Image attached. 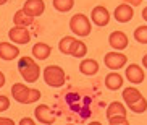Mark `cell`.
Returning <instances> with one entry per match:
<instances>
[{
    "label": "cell",
    "mask_w": 147,
    "mask_h": 125,
    "mask_svg": "<svg viewBox=\"0 0 147 125\" xmlns=\"http://www.w3.org/2000/svg\"><path fill=\"white\" fill-rule=\"evenodd\" d=\"M18 70H20L21 77L24 78V81L28 83H36L40 77V67L32 60V57L28 55L21 57L18 60Z\"/></svg>",
    "instance_id": "1"
},
{
    "label": "cell",
    "mask_w": 147,
    "mask_h": 125,
    "mask_svg": "<svg viewBox=\"0 0 147 125\" xmlns=\"http://www.w3.org/2000/svg\"><path fill=\"white\" fill-rule=\"evenodd\" d=\"M44 81L50 88H61L66 81V75L58 65H47L44 68Z\"/></svg>",
    "instance_id": "2"
},
{
    "label": "cell",
    "mask_w": 147,
    "mask_h": 125,
    "mask_svg": "<svg viewBox=\"0 0 147 125\" xmlns=\"http://www.w3.org/2000/svg\"><path fill=\"white\" fill-rule=\"evenodd\" d=\"M69 28L73 31V34H76L78 38H86V36L91 34V31H92L91 20L86 15H82V13H76V15L71 16Z\"/></svg>",
    "instance_id": "3"
},
{
    "label": "cell",
    "mask_w": 147,
    "mask_h": 125,
    "mask_svg": "<svg viewBox=\"0 0 147 125\" xmlns=\"http://www.w3.org/2000/svg\"><path fill=\"white\" fill-rule=\"evenodd\" d=\"M126 62H128V57L125 55V54H121V52H108V54H105L104 57V64L107 65L110 70H118V68H123L126 65Z\"/></svg>",
    "instance_id": "4"
},
{
    "label": "cell",
    "mask_w": 147,
    "mask_h": 125,
    "mask_svg": "<svg viewBox=\"0 0 147 125\" xmlns=\"http://www.w3.org/2000/svg\"><path fill=\"white\" fill-rule=\"evenodd\" d=\"M8 38L13 44L18 46H24L31 41V33L28 28H20V26H13L11 29L8 31Z\"/></svg>",
    "instance_id": "5"
},
{
    "label": "cell",
    "mask_w": 147,
    "mask_h": 125,
    "mask_svg": "<svg viewBox=\"0 0 147 125\" xmlns=\"http://www.w3.org/2000/svg\"><path fill=\"white\" fill-rule=\"evenodd\" d=\"M34 115H36V120L40 122L42 125H52L53 122L57 120L53 111L49 107V106H45V104H39V106L36 107Z\"/></svg>",
    "instance_id": "6"
},
{
    "label": "cell",
    "mask_w": 147,
    "mask_h": 125,
    "mask_svg": "<svg viewBox=\"0 0 147 125\" xmlns=\"http://www.w3.org/2000/svg\"><path fill=\"white\" fill-rule=\"evenodd\" d=\"M23 12L31 18H37L45 12V3L44 0H26L23 5Z\"/></svg>",
    "instance_id": "7"
},
{
    "label": "cell",
    "mask_w": 147,
    "mask_h": 125,
    "mask_svg": "<svg viewBox=\"0 0 147 125\" xmlns=\"http://www.w3.org/2000/svg\"><path fill=\"white\" fill-rule=\"evenodd\" d=\"M91 20H92L94 25L102 28V26L108 25V21H110V12L105 8L104 5H97V7H94L92 12H91Z\"/></svg>",
    "instance_id": "8"
},
{
    "label": "cell",
    "mask_w": 147,
    "mask_h": 125,
    "mask_svg": "<svg viewBox=\"0 0 147 125\" xmlns=\"http://www.w3.org/2000/svg\"><path fill=\"white\" fill-rule=\"evenodd\" d=\"M108 44L113 51H125L128 47V36L123 31H113L108 36Z\"/></svg>",
    "instance_id": "9"
},
{
    "label": "cell",
    "mask_w": 147,
    "mask_h": 125,
    "mask_svg": "<svg viewBox=\"0 0 147 125\" xmlns=\"http://www.w3.org/2000/svg\"><path fill=\"white\" fill-rule=\"evenodd\" d=\"M113 16H115V20H117L118 23H128L133 20L134 16V12H133V7L128 3H120L115 8V12H113Z\"/></svg>",
    "instance_id": "10"
},
{
    "label": "cell",
    "mask_w": 147,
    "mask_h": 125,
    "mask_svg": "<svg viewBox=\"0 0 147 125\" xmlns=\"http://www.w3.org/2000/svg\"><path fill=\"white\" fill-rule=\"evenodd\" d=\"M125 77L128 78V81H131L133 85H141L144 81V70L139 67V65L133 64V65H128L126 67V72H125Z\"/></svg>",
    "instance_id": "11"
},
{
    "label": "cell",
    "mask_w": 147,
    "mask_h": 125,
    "mask_svg": "<svg viewBox=\"0 0 147 125\" xmlns=\"http://www.w3.org/2000/svg\"><path fill=\"white\" fill-rule=\"evenodd\" d=\"M20 55V49L13 42H0V59L10 62Z\"/></svg>",
    "instance_id": "12"
},
{
    "label": "cell",
    "mask_w": 147,
    "mask_h": 125,
    "mask_svg": "<svg viewBox=\"0 0 147 125\" xmlns=\"http://www.w3.org/2000/svg\"><path fill=\"white\" fill-rule=\"evenodd\" d=\"M28 94H29V88L23 83H15L11 86V96L13 99L20 104H26V99H28Z\"/></svg>",
    "instance_id": "13"
},
{
    "label": "cell",
    "mask_w": 147,
    "mask_h": 125,
    "mask_svg": "<svg viewBox=\"0 0 147 125\" xmlns=\"http://www.w3.org/2000/svg\"><path fill=\"white\" fill-rule=\"evenodd\" d=\"M52 54V47L45 42H36L32 46V57L37 60H45Z\"/></svg>",
    "instance_id": "14"
},
{
    "label": "cell",
    "mask_w": 147,
    "mask_h": 125,
    "mask_svg": "<svg viewBox=\"0 0 147 125\" xmlns=\"http://www.w3.org/2000/svg\"><path fill=\"white\" fill-rule=\"evenodd\" d=\"M79 72L86 77H94L99 72V62L94 60V59H84L79 64Z\"/></svg>",
    "instance_id": "15"
},
{
    "label": "cell",
    "mask_w": 147,
    "mask_h": 125,
    "mask_svg": "<svg viewBox=\"0 0 147 125\" xmlns=\"http://www.w3.org/2000/svg\"><path fill=\"white\" fill-rule=\"evenodd\" d=\"M105 86L108 88L110 91H117L123 86V77L117 72H112L105 77Z\"/></svg>",
    "instance_id": "16"
},
{
    "label": "cell",
    "mask_w": 147,
    "mask_h": 125,
    "mask_svg": "<svg viewBox=\"0 0 147 125\" xmlns=\"http://www.w3.org/2000/svg\"><path fill=\"white\" fill-rule=\"evenodd\" d=\"M13 25L20 26V28H28V26L34 25V18L28 16L23 10H18V12L13 15Z\"/></svg>",
    "instance_id": "17"
},
{
    "label": "cell",
    "mask_w": 147,
    "mask_h": 125,
    "mask_svg": "<svg viewBox=\"0 0 147 125\" xmlns=\"http://www.w3.org/2000/svg\"><path fill=\"white\" fill-rule=\"evenodd\" d=\"M86 54H87V46L79 39H74V42L69 47V55L76 57V59H82Z\"/></svg>",
    "instance_id": "18"
},
{
    "label": "cell",
    "mask_w": 147,
    "mask_h": 125,
    "mask_svg": "<svg viewBox=\"0 0 147 125\" xmlns=\"http://www.w3.org/2000/svg\"><path fill=\"white\" fill-rule=\"evenodd\" d=\"M141 98H142L141 91L136 89V88H133V86L125 88V89H123V101H125L128 106H129V104H133V102H136V101L141 99Z\"/></svg>",
    "instance_id": "19"
},
{
    "label": "cell",
    "mask_w": 147,
    "mask_h": 125,
    "mask_svg": "<svg viewBox=\"0 0 147 125\" xmlns=\"http://www.w3.org/2000/svg\"><path fill=\"white\" fill-rule=\"evenodd\" d=\"M113 115H125L126 117V107L123 106V102H118V101H113L110 102V106L107 107V119Z\"/></svg>",
    "instance_id": "20"
},
{
    "label": "cell",
    "mask_w": 147,
    "mask_h": 125,
    "mask_svg": "<svg viewBox=\"0 0 147 125\" xmlns=\"http://www.w3.org/2000/svg\"><path fill=\"white\" fill-rule=\"evenodd\" d=\"M74 7V0H53V8L60 13H66Z\"/></svg>",
    "instance_id": "21"
},
{
    "label": "cell",
    "mask_w": 147,
    "mask_h": 125,
    "mask_svg": "<svg viewBox=\"0 0 147 125\" xmlns=\"http://www.w3.org/2000/svg\"><path fill=\"white\" fill-rule=\"evenodd\" d=\"M128 107L133 111L134 114H144L147 111V101H146V98H141V99H138L136 102H133V104H129Z\"/></svg>",
    "instance_id": "22"
},
{
    "label": "cell",
    "mask_w": 147,
    "mask_h": 125,
    "mask_svg": "<svg viewBox=\"0 0 147 125\" xmlns=\"http://www.w3.org/2000/svg\"><path fill=\"white\" fill-rule=\"evenodd\" d=\"M73 36H65V38H61L60 44H58V47H60V52L61 54H65V55H69V47H71V44L74 42Z\"/></svg>",
    "instance_id": "23"
},
{
    "label": "cell",
    "mask_w": 147,
    "mask_h": 125,
    "mask_svg": "<svg viewBox=\"0 0 147 125\" xmlns=\"http://www.w3.org/2000/svg\"><path fill=\"white\" fill-rule=\"evenodd\" d=\"M134 39L141 44H147V25L138 26L134 29Z\"/></svg>",
    "instance_id": "24"
},
{
    "label": "cell",
    "mask_w": 147,
    "mask_h": 125,
    "mask_svg": "<svg viewBox=\"0 0 147 125\" xmlns=\"http://www.w3.org/2000/svg\"><path fill=\"white\" fill-rule=\"evenodd\" d=\"M40 91L39 89H31L29 88V94H28V99H26V104H32V102H37L40 99Z\"/></svg>",
    "instance_id": "25"
},
{
    "label": "cell",
    "mask_w": 147,
    "mask_h": 125,
    "mask_svg": "<svg viewBox=\"0 0 147 125\" xmlns=\"http://www.w3.org/2000/svg\"><path fill=\"white\" fill-rule=\"evenodd\" d=\"M10 99L7 98V96H3V94H0V112H5L7 109L10 107Z\"/></svg>",
    "instance_id": "26"
},
{
    "label": "cell",
    "mask_w": 147,
    "mask_h": 125,
    "mask_svg": "<svg viewBox=\"0 0 147 125\" xmlns=\"http://www.w3.org/2000/svg\"><path fill=\"white\" fill-rule=\"evenodd\" d=\"M126 117L125 115H113V117H108V122H110V125L113 124H120V122H125Z\"/></svg>",
    "instance_id": "27"
},
{
    "label": "cell",
    "mask_w": 147,
    "mask_h": 125,
    "mask_svg": "<svg viewBox=\"0 0 147 125\" xmlns=\"http://www.w3.org/2000/svg\"><path fill=\"white\" fill-rule=\"evenodd\" d=\"M20 125H36V122L31 117H23L21 120H20Z\"/></svg>",
    "instance_id": "28"
},
{
    "label": "cell",
    "mask_w": 147,
    "mask_h": 125,
    "mask_svg": "<svg viewBox=\"0 0 147 125\" xmlns=\"http://www.w3.org/2000/svg\"><path fill=\"white\" fill-rule=\"evenodd\" d=\"M0 125H16L11 119H8V117H2L0 115Z\"/></svg>",
    "instance_id": "29"
},
{
    "label": "cell",
    "mask_w": 147,
    "mask_h": 125,
    "mask_svg": "<svg viewBox=\"0 0 147 125\" xmlns=\"http://www.w3.org/2000/svg\"><path fill=\"white\" fill-rule=\"evenodd\" d=\"M141 2H142V0H125V3L131 5V7H139Z\"/></svg>",
    "instance_id": "30"
},
{
    "label": "cell",
    "mask_w": 147,
    "mask_h": 125,
    "mask_svg": "<svg viewBox=\"0 0 147 125\" xmlns=\"http://www.w3.org/2000/svg\"><path fill=\"white\" fill-rule=\"evenodd\" d=\"M5 81H7V78H5V75L2 73V72H0V88H3Z\"/></svg>",
    "instance_id": "31"
},
{
    "label": "cell",
    "mask_w": 147,
    "mask_h": 125,
    "mask_svg": "<svg viewBox=\"0 0 147 125\" xmlns=\"http://www.w3.org/2000/svg\"><path fill=\"white\" fill-rule=\"evenodd\" d=\"M142 18H144V21H147V7L142 10Z\"/></svg>",
    "instance_id": "32"
},
{
    "label": "cell",
    "mask_w": 147,
    "mask_h": 125,
    "mask_svg": "<svg viewBox=\"0 0 147 125\" xmlns=\"http://www.w3.org/2000/svg\"><path fill=\"white\" fill-rule=\"evenodd\" d=\"M142 65H144V67H146V68H147V54H146V55L142 57Z\"/></svg>",
    "instance_id": "33"
},
{
    "label": "cell",
    "mask_w": 147,
    "mask_h": 125,
    "mask_svg": "<svg viewBox=\"0 0 147 125\" xmlns=\"http://www.w3.org/2000/svg\"><path fill=\"white\" fill-rule=\"evenodd\" d=\"M113 125H129V122H128V119H126L125 122H120V124H113Z\"/></svg>",
    "instance_id": "34"
},
{
    "label": "cell",
    "mask_w": 147,
    "mask_h": 125,
    "mask_svg": "<svg viewBox=\"0 0 147 125\" xmlns=\"http://www.w3.org/2000/svg\"><path fill=\"white\" fill-rule=\"evenodd\" d=\"M87 125H102L100 122H91V124H87Z\"/></svg>",
    "instance_id": "35"
},
{
    "label": "cell",
    "mask_w": 147,
    "mask_h": 125,
    "mask_svg": "<svg viewBox=\"0 0 147 125\" xmlns=\"http://www.w3.org/2000/svg\"><path fill=\"white\" fill-rule=\"evenodd\" d=\"M7 2H8V0H0V5H5Z\"/></svg>",
    "instance_id": "36"
},
{
    "label": "cell",
    "mask_w": 147,
    "mask_h": 125,
    "mask_svg": "<svg viewBox=\"0 0 147 125\" xmlns=\"http://www.w3.org/2000/svg\"><path fill=\"white\" fill-rule=\"evenodd\" d=\"M66 125H74V124H66Z\"/></svg>",
    "instance_id": "37"
}]
</instances>
